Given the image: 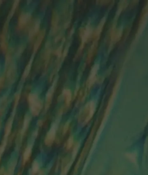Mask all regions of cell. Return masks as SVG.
I'll return each mask as SVG.
<instances>
[{
	"label": "cell",
	"instance_id": "obj_16",
	"mask_svg": "<svg viewBox=\"0 0 148 175\" xmlns=\"http://www.w3.org/2000/svg\"><path fill=\"white\" fill-rule=\"evenodd\" d=\"M6 55L5 56V66H9L12 61V56H13V50H8V51L6 53Z\"/></svg>",
	"mask_w": 148,
	"mask_h": 175
},
{
	"label": "cell",
	"instance_id": "obj_3",
	"mask_svg": "<svg viewBox=\"0 0 148 175\" xmlns=\"http://www.w3.org/2000/svg\"><path fill=\"white\" fill-rule=\"evenodd\" d=\"M16 74L17 67L15 63H11L9 66L7 67L5 75L6 82L9 85H12L15 82L16 78Z\"/></svg>",
	"mask_w": 148,
	"mask_h": 175
},
{
	"label": "cell",
	"instance_id": "obj_27",
	"mask_svg": "<svg viewBox=\"0 0 148 175\" xmlns=\"http://www.w3.org/2000/svg\"><path fill=\"white\" fill-rule=\"evenodd\" d=\"M69 123H66V124L65 125L64 127V132L65 133L68 130V128H69Z\"/></svg>",
	"mask_w": 148,
	"mask_h": 175
},
{
	"label": "cell",
	"instance_id": "obj_14",
	"mask_svg": "<svg viewBox=\"0 0 148 175\" xmlns=\"http://www.w3.org/2000/svg\"><path fill=\"white\" fill-rule=\"evenodd\" d=\"M96 47H97V44L95 43V42L92 44L91 48L90 49L88 54V57H87V61L88 63H90L93 57V56L94 54L95 51L96 50Z\"/></svg>",
	"mask_w": 148,
	"mask_h": 175
},
{
	"label": "cell",
	"instance_id": "obj_18",
	"mask_svg": "<svg viewBox=\"0 0 148 175\" xmlns=\"http://www.w3.org/2000/svg\"><path fill=\"white\" fill-rule=\"evenodd\" d=\"M50 54H51V49L48 47L46 49V50L44 52V60L45 61V67H47L48 66V64L49 63L50 58Z\"/></svg>",
	"mask_w": 148,
	"mask_h": 175
},
{
	"label": "cell",
	"instance_id": "obj_25",
	"mask_svg": "<svg viewBox=\"0 0 148 175\" xmlns=\"http://www.w3.org/2000/svg\"><path fill=\"white\" fill-rule=\"evenodd\" d=\"M5 81V77H4V76L0 77V91L1 90V89L4 86Z\"/></svg>",
	"mask_w": 148,
	"mask_h": 175
},
{
	"label": "cell",
	"instance_id": "obj_10",
	"mask_svg": "<svg viewBox=\"0 0 148 175\" xmlns=\"http://www.w3.org/2000/svg\"><path fill=\"white\" fill-rule=\"evenodd\" d=\"M8 102V97L4 95L0 98V116H2L5 111Z\"/></svg>",
	"mask_w": 148,
	"mask_h": 175
},
{
	"label": "cell",
	"instance_id": "obj_15",
	"mask_svg": "<svg viewBox=\"0 0 148 175\" xmlns=\"http://www.w3.org/2000/svg\"><path fill=\"white\" fill-rule=\"evenodd\" d=\"M12 124H13V119L10 118L9 119L8 122L6 123L5 127V138H6L8 135H9L10 132L11 131V129L12 127Z\"/></svg>",
	"mask_w": 148,
	"mask_h": 175
},
{
	"label": "cell",
	"instance_id": "obj_7",
	"mask_svg": "<svg viewBox=\"0 0 148 175\" xmlns=\"http://www.w3.org/2000/svg\"><path fill=\"white\" fill-rule=\"evenodd\" d=\"M59 22V16L58 14V12L56 10H54L52 12V15H51V29L52 31L56 32L57 31L58 29V24Z\"/></svg>",
	"mask_w": 148,
	"mask_h": 175
},
{
	"label": "cell",
	"instance_id": "obj_1",
	"mask_svg": "<svg viewBox=\"0 0 148 175\" xmlns=\"http://www.w3.org/2000/svg\"><path fill=\"white\" fill-rule=\"evenodd\" d=\"M28 102L33 116H37L43 108V102L36 93H30L28 96Z\"/></svg>",
	"mask_w": 148,
	"mask_h": 175
},
{
	"label": "cell",
	"instance_id": "obj_19",
	"mask_svg": "<svg viewBox=\"0 0 148 175\" xmlns=\"http://www.w3.org/2000/svg\"><path fill=\"white\" fill-rule=\"evenodd\" d=\"M31 120V117H30L29 115H27L26 117H25V119H24V125H23V131H24L27 130V128H28V126H29V124H30V122Z\"/></svg>",
	"mask_w": 148,
	"mask_h": 175
},
{
	"label": "cell",
	"instance_id": "obj_22",
	"mask_svg": "<svg viewBox=\"0 0 148 175\" xmlns=\"http://www.w3.org/2000/svg\"><path fill=\"white\" fill-rule=\"evenodd\" d=\"M6 139H5L3 142V143H2L1 145L0 146V160H1V156L5 150V146H6Z\"/></svg>",
	"mask_w": 148,
	"mask_h": 175
},
{
	"label": "cell",
	"instance_id": "obj_11",
	"mask_svg": "<svg viewBox=\"0 0 148 175\" xmlns=\"http://www.w3.org/2000/svg\"><path fill=\"white\" fill-rule=\"evenodd\" d=\"M54 93V88H51L48 91L47 95H46V99H45V108L46 110H47L50 106L53 99V95Z\"/></svg>",
	"mask_w": 148,
	"mask_h": 175
},
{
	"label": "cell",
	"instance_id": "obj_8",
	"mask_svg": "<svg viewBox=\"0 0 148 175\" xmlns=\"http://www.w3.org/2000/svg\"><path fill=\"white\" fill-rule=\"evenodd\" d=\"M56 136V130L54 127H51L49 130V131L48 132L47 136L45 139V143L48 146H50L55 138Z\"/></svg>",
	"mask_w": 148,
	"mask_h": 175
},
{
	"label": "cell",
	"instance_id": "obj_23",
	"mask_svg": "<svg viewBox=\"0 0 148 175\" xmlns=\"http://www.w3.org/2000/svg\"><path fill=\"white\" fill-rule=\"evenodd\" d=\"M73 143H74V138H73L72 136H71V137L68 139V141H67V148L68 149H69L72 147V144H73Z\"/></svg>",
	"mask_w": 148,
	"mask_h": 175
},
{
	"label": "cell",
	"instance_id": "obj_2",
	"mask_svg": "<svg viewBox=\"0 0 148 175\" xmlns=\"http://www.w3.org/2000/svg\"><path fill=\"white\" fill-rule=\"evenodd\" d=\"M9 20H8L6 21L3 25L2 31L0 34V49L3 53H6L8 50L7 36L9 30Z\"/></svg>",
	"mask_w": 148,
	"mask_h": 175
},
{
	"label": "cell",
	"instance_id": "obj_6",
	"mask_svg": "<svg viewBox=\"0 0 148 175\" xmlns=\"http://www.w3.org/2000/svg\"><path fill=\"white\" fill-rule=\"evenodd\" d=\"M45 35H46V30L45 29H42L40 31V33L36 37V39L35 40L34 46H33V50L34 53H36L38 50L39 48L40 47L41 44L45 37Z\"/></svg>",
	"mask_w": 148,
	"mask_h": 175
},
{
	"label": "cell",
	"instance_id": "obj_13",
	"mask_svg": "<svg viewBox=\"0 0 148 175\" xmlns=\"http://www.w3.org/2000/svg\"><path fill=\"white\" fill-rule=\"evenodd\" d=\"M19 3H20V1H15L13 3V5L11 8V9L10 10V12H9V14H8V20H9L12 17V16H13V15L15 14L17 8H18L19 5Z\"/></svg>",
	"mask_w": 148,
	"mask_h": 175
},
{
	"label": "cell",
	"instance_id": "obj_21",
	"mask_svg": "<svg viewBox=\"0 0 148 175\" xmlns=\"http://www.w3.org/2000/svg\"><path fill=\"white\" fill-rule=\"evenodd\" d=\"M20 94L19 93L16 94L14 98V108L17 107L19 102L20 101Z\"/></svg>",
	"mask_w": 148,
	"mask_h": 175
},
{
	"label": "cell",
	"instance_id": "obj_5",
	"mask_svg": "<svg viewBox=\"0 0 148 175\" xmlns=\"http://www.w3.org/2000/svg\"><path fill=\"white\" fill-rule=\"evenodd\" d=\"M41 27V20L40 19H37L33 23L32 26L30 27L28 32V37L30 40L34 39L35 37L37 36L40 33Z\"/></svg>",
	"mask_w": 148,
	"mask_h": 175
},
{
	"label": "cell",
	"instance_id": "obj_20",
	"mask_svg": "<svg viewBox=\"0 0 148 175\" xmlns=\"http://www.w3.org/2000/svg\"><path fill=\"white\" fill-rule=\"evenodd\" d=\"M39 164L37 162V161H35L33 164V167H32V174H36L38 171L39 170Z\"/></svg>",
	"mask_w": 148,
	"mask_h": 175
},
{
	"label": "cell",
	"instance_id": "obj_4",
	"mask_svg": "<svg viewBox=\"0 0 148 175\" xmlns=\"http://www.w3.org/2000/svg\"><path fill=\"white\" fill-rule=\"evenodd\" d=\"M31 19V15L28 12H22L18 17V27L22 30L29 23Z\"/></svg>",
	"mask_w": 148,
	"mask_h": 175
},
{
	"label": "cell",
	"instance_id": "obj_28",
	"mask_svg": "<svg viewBox=\"0 0 148 175\" xmlns=\"http://www.w3.org/2000/svg\"><path fill=\"white\" fill-rule=\"evenodd\" d=\"M3 2V1H0V5L2 4V3Z\"/></svg>",
	"mask_w": 148,
	"mask_h": 175
},
{
	"label": "cell",
	"instance_id": "obj_17",
	"mask_svg": "<svg viewBox=\"0 0 148 175\" xmlns=\"http://www.w3.org/2000/svg\"><path fill=\"white\" fill-rule=\"evenodd\" d=\"M31 153H32V148L31 147L29 146L26 149L24 153L23 154V164L27 162V161L29 160L31 155Z\"/></svg>",
	"mask_w": 148,
	"mask_h": 175
},
{
	"label": "cell",
	"instance_id": "obj_12",
	"mask_svg": "<svg viewBox=\"0 0 148 175\" xmlns=\"http://www.w3.org/2000/svg\"><path fill=\"white\" fill-rule=\"evenodd\" d=\"M33 61V60L32 58V59H31V60H30V61L28 62V63L27 64V65H26V67H25V69H24V70L23 71V75H22V78L23 81L26 80V79L29 75L30 71L31 69Z\"/></svg>",
	"mask_w": 148,
	"mask_h": 175
},
{
	"label": "cell",
	"instance_id": "obj_24",
	"mask_svg": "<svg viewBox=\"0 0 148 175\" xmlns=\"http://www.w3.org/2000/svg\"><path fill=\"white\" fill-rule=\"evenodd\" d=\"M62 47L60 46L59 47H58L55 51H54V54L58 57H60L62 55Z\"/></svg>",
	"mask_w": 148,
	"mask_h": 175
},
{
	"label": "cell",
	"instance_id": "obj_9",
	"mask_svg": "<svg viewBox=\"0 0 148 175\" xmlns=\"http://www.w3.org/2000/svg\"><path fill=\"white\" fill-rule=\"evenodd\" d=\"M63 96L64 99L65 105L66 106H69L72 101V92L68 88L64 89L63 91Z\"/></svg>",
	"mask_w": 148,
	"mask_h": 175
},
{
	"label": "cell",
	"instance_id": "obj_26",
	"mask_svg": "<svg viewBox=\"0 0 148 175\" xmlns=\"http://www.w3.org/2000/svg\"><path fill=\"white\" fill-rule=\"evenodd\" d=\"M69 167H70V164L69 165H67L65 168V169H64V170L63 171V172H62V174L61 175H67V172H68V170H69Z\"/></svg>",
	"mask_w": 148,
	"mask_h": 175
}]
</instances>
